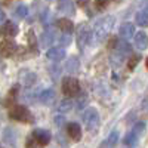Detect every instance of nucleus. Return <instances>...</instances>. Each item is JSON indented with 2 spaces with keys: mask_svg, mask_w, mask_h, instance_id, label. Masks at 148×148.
I'll return each instance as SVG.
<instances>
[{
  "mask_svg": "<svg viewBox=\"0 0 148 148\" xmlns=\"http://www.w3.org/2000/svg\"><path fill=\"white\" fill-rule=\"evenodd\" d=\"M76 2H77V5H79L80 8H86V6H88V3L90 2V0H76Z\"/></svg>",
  "mask_w": 148,
  "mask_h": 148,
  "instance_id": "34",
  "label": "nucleus"
},
{
  "mask_svg": "<svg viewBox=\"0 0 148 148\" xmlns=\"http://www.w3.org/2000/svg\"><path fill=\"white\" fill-rule=\"evenodd\" d=\"M18 95H19V86H18V84H15L14 88L10 89V92L8 93V98H6V105H9V104L12 105V104H14V102H15V99L18 98Z\"/></svg>",
  "mask_w": 148,
  "mask_h": 148,
  "instance_id": "22",
  "label": "nucleus"
},
{
  "mask_svg": "<svg viewBox=\"0 0 148 148\" xmlns=\"http://www.w3.org/2000/svg\"><path fill=\"white\" fill-rule=\"evenodd\" d=\"M71 108H73V102L70 99L61 101L59 105H58V111H59V113H68V111H71Z\"/></svg>",
  "mask_w": 148,
  "mask_h": 148,
  "instance_id": "26",
  "label": "nucleus"
},
{
  "mask_svg": "<svg viewBox=\"0 0 148 148\" xmlns=\"http://www.w3.org/2000/svg\"><path fill=\"white\" fill-rule=\"evenodd\" d=\"M27 15H28V8L22 3L18 5L16 9H15V16L19 18V19H24V18H27Z\"/></svg>",
  "mask_w": 148,
  "mask_h": 148,
  "instance_id": "24",
  "label": "nucleus"
},
{
  "mask_svg": "<svg viewBox=\"0 0 148 148\" xmlns=\"http://www.w3.org/2000/svg\"><path fill=\"white\" fill-rule=\"evenodd\" d=\"M114 24H116V18H114V16H111V15L101 18V19H99V21H98V22L95 24V25H93V28H92L90 43L98 45V43L104 42V40L107 39V37H108L110 31L113 30Z\"/></svg>",
  "mask_w": 148,
  "mask_h": 148,
  "instance_id": "1",
  "label": "nucleus"
},
{
  "mask_svg": "<svg viewBox=\"0 0 148 148\" xmlns=\"http://www.w3.org/2000/svg\"><path fill=\"white\" fill-rule=\"evenodd\" d=\"M114 51H119L120 53H123L125 56H127V55L132 53V46H130L129 42H126V40H119L117 47L114 49Z\"/></svg>",
  "mask_w": 148,
  "mask_h": 148,
  "instance_id": "21",
  "label": "nucleus"
},
{
  "mask_svg": "<svg viewBox=\"0 0 148 148\" xmlns=\"http://www.w3.org/2000/svg\"><path fill=\"white\" fill-rule=\"evenodd\" d=\"M139 61H141V55H132V56L129 58V61H127V68H129V70H133L135 67L138 65Z\"/></svg>",
  "mask_w": 148,
  "mask_h": 148,
  "instance_id": "28",
  "label": "nucleus"
},
{
  "mask_svg": "<svg viewBox=\"0 0 148 148\" xmlns=\"http://www.w3.org/2000/svg\"><path fill=\"white\" fill-rule=\"evenodd\" d=\"M9 117L12 120L22 121V123H34V117L31 111L24 105H12L9 108Z\"/></svg>",
  "mask_w": 148,
  "mask_h": 148,
  "instance_id": "2",
  "label": "nucleus"
},
{
  "mask_svg": "<svg viewBox=\"0 0 148 148\" xmlns=\"http://www.w3.org/2000/svg\"><path fill=\"white\" fill-rule=\"evenodd\" d=\"M83 121L86 125V129L89 132H96L99 127V114H98L96 108H88L86 111H83Z\"/></svg>",
  "mask_w": 148,
  "mask_h": 148,
  "instance_id": "3",
  "label": "nucleus"
},
{
  "mask_svg": "<svg viewBox=\"0 0 148 148\" xmlns=\"http://www.w3.org/2000/svg\"><path fill=\"white\" fill-rule=\"evenodd\" d=\"M0 148H3V147H2V145H0Z\"/></svg>",
  "mask_w": 148,
  "mask_h": 148,
  "instance_id": "38",
  "label": "nucleus"
},
{
  "mask_svg": "<svg viewBox=\"0 0 148 148\" xmlns=\"http://www.w3.org/2000/svg\"><path fill=\"white\" fill-rule=\"evenodd\" d=\"M138 141H139V136H138V135L135 133V132H132V130L126 135L125 138H123V144L126 145V148H132V147H135V145L138 144Z\"/></svg>",
  "mask_w": 148,
  "mask_h": 148,
  "instance_id": "20",
  "label": "nucleus"
},
{
  "mask_svg": "<svg viewBox=\"0 0 148 148\" xmlns=\"http://www.w3.org/2000/svg\"><path fill=\"white\" fill-rule=\"evenodd\" d=\"M56 9L64 15H70V16L76 15V6H74L73 0H58Z\"/></svg>",
  "mask_w": 148,
  "mask_h": 148,
  "instance_id": "8",
  "label": "nucleus"
},
{
  "mask_svg": "<svg viewBox=\"0 0 148 148\" xmlns=\"http://www.w3.org/2000/svg\"><path fill=\"white\" fill-rule=\"evenodd\" d=\"M5 18H6V15H5V12L0 9V22H3L5 21Z\"/></svg>",
  "mask_w": 148,
  "mask_h": 148,
  "instance_id": "36",
  "label": "nucleus"
},
{
  "mask_svg": "<svg viewBox=\"0 0 148 148\" xmlns=\"http://www.w3.org/2000/svg\"><path fill=\"white\" fill-rule=\"evenodd\" d=\"M25 145H27V148H37V142L34 141V138H33V136H30V138L27 139Z\"/></svg>",
  "mask_w": 148,
  "mask_h": 148,
  "instance_id": "33",
  "label": "nucleus"
},
{
  "mask_svg": "<svg viewBox=\"0 0 148 148\" xmlns=\"http://www.w3.org/2000/svg\"><path fill=\"white\" fill-rule=\"evenodd\" d=\"M145 65H147V68H148V58H147V61H145Z\"/></svg>",
  "mask_w": 148,
  "mask_h": 148,
  "instance_id": "37",
  "label": "nucleus"
},
{
  "mask_svg": "<svg viewBox=\"0 0 148 148\" xmlns=\"http://www.w3.org/2000/svg\"><path fill=\"white\" fill-rule=\"evenodd\" d=\"M125 59H126V56L123 53H120L119 51H113L111 55H110V62H111V65H113V68H120L123 64H125Z\"/></svg>",
  "mask_w": 148,
  "mask_h": 148,
  "instance_id": "17",
  "label": "nucleus"
},
{
  "mask_svg": "<svg viewBox=\"0 0 148 148\" xmlns=\"http://www.w3.org/2000/svg\"><path fill=\"white\" fill-rule=\"evenodd\" d=\"M12 132H14L12 129H6V130H5V133H6V135H8V133H12ZM5 139H6V141H9V136H5ZM10 144H14V141H12V139H10Z\"/></svg>",
  "mask_w": 148,
  "mask_h": 148,
  "instance_id": "35",
  "label": "nucleus"
},
{
  "mask_svg": "<svg viewBox=\"0 0 148 148\" xmlns=\"http://www.w3.org/2000/svg\"><path fill=\"white\" fill-rule=\"evenodd\" d=\"M31 136L34 138V141L37 142V145H40V147L47 145L49 142H51V139H52L51 132H49V130H45V129H36V130L33 132Z\"/></svg>",
  "mask_w": 148,
  "mask_h": 148,
  "instance_id": "7",
  "label": "nucleus"
},
{
  "mask_svg": "<svg viewBox=\"0 0 148 148\" xmlns=\"http://www.w3.org/2000/svg\"><path fill=\"white\" fill-rule=\"evenodd\" d=\"M46 56L47 59L53 61V62H59V61H62L65 58V51L64 47H51L46 52Z\"/></svg>",
  "mask_w": 148,
  "mask_h": 148,
  "instance_id": "14",
  "label": "nucleus"
},
{
  "mask_svg": "<svg viewBox=\"0 0 148 148\" xmlns=\"http://www.w3.org/2000/svg\"><path fill=\"white\" fill-rule=\"evenodd\" d=\"M55 39H56L55 28H53L52 25H49V27H46V30L43 31V34H42V37H40V45H42L43 47H49V46L55 42Z\"/></svg>",
  "mask_w": 148,
  "mask_h": 148,
  "instance_id": "9",
  "label": "nucleus"
},
{
  "mask_svg": "<svg viewBox=\"0 0 148 148\" xmlns=\"http://www.w3.org/2000/svg\"><path fill=\"white\" fill-rule=\"evenodd\" d=\"M62 93L68 98H73L80 93V83L74 77H64L62 79Z\"/></svg>",
  "mask_w": 148,
  "mask_h": 148,
  "instance_id": "5",
  "label": "nucleus"
},
{
  "mask_svg": "<svg viewBox=\"0 0 148 148\" xmlns=\"http://www.w3.org/2000/svg\"><path fill=\"white\" fill-rule=\"evenodd\" d=\"M65 70H67L68 73H76V71L79 70V59H77L76 56H71V58L68 59L67 65H65Z\"/></svg>",
  "mask_w": 148,
  "mask_h": 148,
  "instance_id": "23",
  "label": "nucleus"
},
{
  "mask_svg": "<svg viewBox=\"0 0 148 148\" xmlns=\"http://www.w3.org/2000/svg\"><path fill=\"white\" fill-rule=\"evenodd\" d=\"M71 42H73L71 34H67V33H62V34L59 36V39H58V43H59L61 47H67V46H70Z\"/></svg>",
  "mask_w": 148,
  "mask_h": 148,
  "instance_id": "25",
  "label": "nucleus"
},
{
  "mask_svg": "<svg viewBox=\"0 0 148 148\" xmlns=\"http://www.w3.org/2000/svg\"><path fill=\"white\" fill-rule=\"evenodd\" d=\"M67 136L70 139H73L74 142H79L82 139V127L79 123L76 121H71L67 125Z\"/></svg>",
  "mask_w": 148,
  "mask_h": 148,
  "instance_id": "10",
  "label": "nucleus"
},
{
  "mask_svg": "<svg viewBox=\"0 0 148 148\" xmlns=\"http://www.w3.org/2000/svg\"><path fill=\"white\" fill-rule=\"evenodd\" d=\"M19 33V28L15 22L12 21H6L2 27H0V34L8 37V39H10V37H15L16 34Z\"/></svg>",
  "mask_w": 148,
  "mask_h": 148,
  "instance_id": "11",
  "label": "nucleus"
},
{
  "mask_svg": "<svg viewBox=\"0 0 148 148\" xmlns=\"http://www.w3.org/2000/svg\"><path fill=\"white\" fill-rule=\"evenodd\" d=\"M135 25L132 22H125V24H121L120 28H119V36L121 37V40H129L132 39V37H135Z\"/></svg>",
  "mask_w": 148,
  "mask_h": 148,
  "instance_id": "12",
  "label": "nucleus"
},
{
  "mask_svg": "<svg viewBox=\"0 0 148 148\" xmlns=\"http://www.w3.org/2000/svg\"><path fill=\"white\" fill-rule=\"evenodd\" d=\"M90 37H92V30L88 24H80L77 28V45L80 51H84V47L90 45Z\"/></svg>",
  "mask_w": 148,
  "mask_h": 148,
  "instance_id": "4",
  "label": "nucleus"
},
{
  "mask_svg": "<svg viewBox=\"0 0 148 148\" xmlns=\"http://www.w3.org/2000/svg\"><path fill=\"white\" fill-rule=\"evenodd\" d=\"M108 2H110V0H95V3H96V8H98V9H104V8H107Z\"/></svg>",
  "mask_w": 148,
  "mask_h": 148,
  "instance_id": "32",
  "label": "nucleus"
},
{
  "mask_svg": "<svg viewBox=\"0 0 148 148\" xmlns=\"http://www.w3.org/2000/svg\"><path fill=\"white\" fill-rule=\"evenodd\" d=\"M133 43H135V47L138 49V51H145L148 47V36L145 31H139L135 34L133 37Z\"/></svg>",
  "mask_w": 148,
  "mask_h": 148,
  "instance_id": "13",
  "label": "nucleus"
},
{
  "mask_svg": "<svg viewBox=\"0 0 148 148\" xmlns=\"http://www.w3.org/2000/svg\"><path fill=\"white\" fill-rule=\"evenodd\" d=\"M119 141V132L117 130H113L110 135H108V138L101 144V148H111V147H114Z\"/></svg>",
  "mask_w": 148,
  "mask_h": 148,
  "instance_id": "19",
  "label": "nucleus"
},
{
  "mask_svg": "<svg viewBox=\"0 0 148 148\" xmlns=\"http://www.w3.org/2000/svg\"><path fill=\"white\" fill-rule=\"evenodd\" d=\"M86 104H88V98H86L84 93H82V99H79V102H77V108H79V111L83 110V108L86 107Z\"/></svg>",
  "mask_w": 148,
  "mask_h": 148,
  "instance_id": "30",
  "label": "nucleus"
},
{
  "mask_svg": "<svg viewBox=\"0 0 148 148\" xmlns=\"http://www.w3.org/2000/svg\"><path fill=\"white\" fill-rule=\"evenodd\" d=\"M132 132H135V133L138 135V136H141V135L145 132V123H144V121H138V123H135V126H133Z\"/></svg>",
  "mask_w": 148,
  "mask_h": 148,
  "instance_id": "29",
  "label": "nucleus"
},
{
  "mask_svg": "<svg viewBox=\"0 0 148 148\" xmlns=\"http://www.w3.org/2000/svg\"><path fill=\"white\" fill-rule=\"evenodd\" d=\"M40 101L45 104V105H52L55 101H56V92L53 89H45L42 93H40Z\"/></svg>",
  "mask_w": 148,
  "mask_h": 148,
  "instance_id": "15",
  "label": "nucleus"
},
{
  "mask_svg": "<svg viewBox=\"0 0 148 148\" xmlns=\"http://www.w3.org/2000/svg\"><path fill=\"white\" fill-rule=\"evenodd\" d=\"M53 121H55V125H56L58 127H62L64 123H65V117H64V116H56V117L53 119Z\"/></svg>",
  "mask_w": 148,
  "mask_h": 148,
  "instance_id": "31",
  "label": "nucleus"
},
{
  "mask_svg": "<svg viewBox=\"0 0 148 148\" xmlns=\"http://www.w3.org/2000/svg\"><path fill=\"white\" fill-rule=\"evenodd\" d=\"M28 45H30L31 52L34 51V53H37V40H36V36L31 30L28 31Z\"/></svg>",
  "mask_w": 148,
  "mask_h": 148,
  "instance_id": "27",
  "label": "nucleus"
},
{
  "mask_svg": "<svg viewBox=\"0 0 148 148\" xmlns=\"http://www.w3.org/2000/svg\"><path fill=\"white\" fill-rule=\"evenodd\" d=\"M56 27L62 31V33L71 34L73 30H74V24H73V21L68 19V18H61V19L56 21Z\"/></svg>",
  "mask_w": 148,
  "mask_h": 148,
  "instance_id": "16",
  "label": "nucleus"
},
{
  "mask_svg": "<svg viewBox=\"0 0 148 148\" xmlns=\"http://www.w3.org/2000/svg\"><path fill=\"white\" fill-rule=\"evenodd\" d=\"M135 21H136V24L139 27H148V5L136 14Z\"/></svg>",
  "mask_w": 148,
  "mask_h": 148,
  "instance_id": "18",
  "label": "nucleus"
},
{
  "mask_svg": "<svg viewBox=\"0 0 148 148\" xmlns=\"http://www.w3.org/2000/svg\"><path fill=\"white\" fill-rule=\"evenodd\" d=\"M16 51H18V46L12 39H5L3 42H0V55L2 56L5 58L14 56Z\"/></svg>",
  "mask_w": 148,
  "mask_h": 148,
  "instance_id": "6",
  "label": "nucleus"
}]
</instances>
